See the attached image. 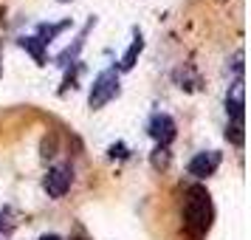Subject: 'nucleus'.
Instances as JSON below:
<instances>
[{
	"mask_svg": "<svg viewBox=\"0 0 251 240\" xmlns=\"http://www.w3.org/2000/svg\"><path fill=\"white\" fill-rule=\"evenodd\" d=\"M212 198L203 187H189L186 189V201H183V226L192 238H203L209 226H212Z\"/></svg>",
	"mask_w": 251,
	"mask_h": 240,
	"instance_id": "obj_1",
	"label": "nucleus"
},
{
	"mask_svg": "<svg viewBox=\"0 0 251 240\" xmlns=\"http://www.w3.org/2000/svg\"><path fill=\"white\" fill-rule=\"evenodd\" d=\"M119 96V71L116 68H107L102 71L96 80H93V88H91V96H88V105L93 110H99L104 105Z\"/></svg>",
	"mask_w": 251,
	"mask_h": 240,
	"instance_id": "obj_2",
	"label": "nucleus"
},
{
	"mask_svg": "<svg viewBox=\"0 0 251 240\" xmlns=\"http://www.w3.org/2000/svg\"><path fill=\"white\" fill-rule=\"evenodd\" d=\"M71 181H74L71 167H51L43 178V189H46L48 198H62L71 189Z\"/></svg>",
	"mask_w": 251,
	"mask_h": 240,
	"instance_id": "obj_3",
	"label": "nucleus"
},
{
	"mask_svg": "<svg viewBox=\"0 0 251 240\" xmlns=\"http://www.w3.org/2000/svg\"><path fill=\"white\" fill-rule=\"evenodd\" d=\"M147 133L158 141V147H170L172 141H175V136H178V127H175V119H172V116L155 113L152 119H150Z\"/></svg>",
	"mask_w": 251,
	"mask_h": 240,
	"instance_id": "obj_4",
	"label": "nucleus"
},
{
	"mask_svg": "<svg viewBox=\"0 0 251 240\" xmlns=\"http://www.w3.org/2000/svg\"><path fill=\"white\" fill-rule=\"evenodd\" d=\"M220 153L217 150H206V153H198L192 161H189V175H195V178H209V175H215L217 167H220Z\"/></svg>",
	"mask_w": 251,
	"mask_h": 240,
	"instance_id": "obj_5",
	"label": "nucleus"
},
{
	"mask_svg": "<svg viewBox=\"0 0 251 240\" xmlns=\"http://www.w3.org/2000/svg\"><path fill=\"white\" fill-rule=\"evenodd\" d=\"M20 46H23L25 51L37 59V65H46V46H43L37 37H23V40H20Z\"/></svg>",
	"mask_w": 251,
	"mask_h": 240,
	"instance_id": "obj_6",
	"label": "nucleus"
},
{
	"mask_svg": "<svg viewBox=\"0 0 251 240\" xmlns=\"http://www.w3.org/2000/svg\"><path fill=\"white\" fill-rule=\"evenodd\" d=\"M141 48H144V40H141V34H136V40H133V46L125 51V57H122V65H119V71H130L133 65H136V57L141 54Z\"/></svg>",
	"mask_w": 251,
	"mask_h": 240,
	"instance_id": "obj_7",
	"label": "nucleus"
},
{
	"mask_svg": "<svg viewBox=\"0 0 251 240\" xmlns=\"http://www.w3.org/2000/svg\"><path fill=\"white\" fill-rule=\"evenodd\" d=\"M71 23H59V26H40V28H37V31H40V34H37V40H40V43H43V46H48V43H51V40H54V37L59 34V31H62V28H68Z\"/></svg>",
	"mask_w": 251,
	"mask_h": 240,
	"instance_id": "obj_8",
	"label": "nucleus"
},
{
	"mask_svg": "<svg viewBox=\"0 0 251 240\" xmlns=\"http://www.w3.org/2000/svg\"><path fill=\"white\" fill-rule=\"evenodd\" d=\"M226 138L228 141H234V144H243V125H237V122H228V127H226Z\"/></svg>",
	"mask_w": 251,
	"mask_h": 240,
	"instance_id": "obj_9",
	"label": "nucleus"
},
{
	"mask_svg": "<svg viewBox=\"0 0 251 240\" xmlns=\"http://www.w3.org/2000/svg\"><path fill=\"white\" fill-rule=\"evenodd\" d=\"M152 164H155V167H167V164H170V150L158 147L155 153H152Z\"/></svg>",
	"mask_w": 251,
	"mask_h": 240,
	"instance_id": "obj_10",
	"label": "nucleus"
},
{
	"mask_svg": "<svg viewBox=\"0 0 251 240\" xmlns=\"http://www.w3.org/2000/svg\"><path fill=\"white\" fill-rule=\"evenodd\" d=\"M40 240H62V238H59V235H43Z\"/></svg>",
	"mask_w": 251,
	"mask_h": 240,
	"instance_id": "obj_11",
	"label": "nucleus"
},
{
	"mask_svg": "<svg viewBox=\"0 0 251 240\" xmlns=\"http://www.w3.org/2000/svg\"><path fill=\"white\" fill-rule=\"evenodd\" d=\"M59 3H68V0H59Z\"/></svg>",
	"mask_w": 251,
	"mask_h": 240,
	"instance_id": "obj_12",
	"label": "nucleus"
},
{
	"mask_svg": "<svg viewBox=\"0 0 251 240\" xmlns=\"http://www.w3.org/2000/svg\"><path fill=\"white\" fill-rule=\"evenodd\" d=\"M76 240H85V238H76Z\"/></svg>",
	"mask_w": 251,
	"mask_h": 240,
	"instance_id": "obj_13",
	"label": "nucleus"
}]
</instances>
